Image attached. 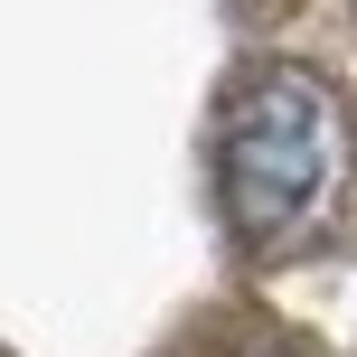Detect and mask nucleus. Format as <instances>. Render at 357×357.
<instances>
[{"mask_svg":"<svg viewBox=\"0 0 357 357\" xmlns=\"http://www.w3.org/2000/svg\"><path fill=\"white\" fill-rule=\"evenodd\" d=\"M348 169V113L310 66H264L226 113V216L235 235H291Z\"/></svg>","mask_w":357,"mask_h":357,"instance_id":"obj_1","label":"nucleus"}]
</instances>
